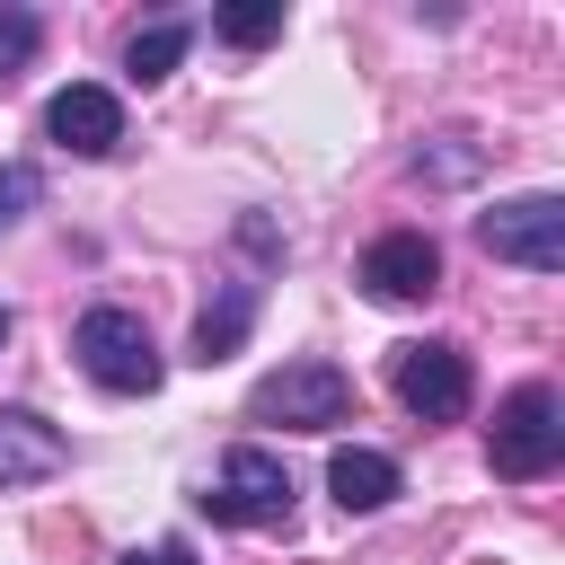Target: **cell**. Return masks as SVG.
<instances>
[{
    "instance_id": "cell-1",
    "label": "cell",
    "mask_w": 565,
    "mask_h": 565,
    "mask_svg": "<svg viewBox=\"0 0 565 565\" xmlns=\"http://www.w3.org/2000/svg\"><path fill=\"white\" fill-rule=\"evenodd\" d=\"M71 353H79V371H88L106 397H150V388L168 380V362H159L150 327H141L132 309H115V300L79 309V327H71Z\"/></svg>"
},
{
    "instance_id": "cell-2",
    "label": "cell",
    "mask_w": 565,
    "mask_h": 565,
    "mask_svg": "<svg viewBox=\"0 0 565 565\" xmlns=\"http://www.w3.org/2000/svg\"><path fill=\"white\" fill-rule=\"evenodd\" d=\"M486 459H494V477H512V486L547 477V468L565 459V397H556L547 380H521V388L494 406V424H486Z\"/></svg>"
},
{
    "instance_id": "cell-3",
    "label": "cell",
    "mask_w": 565,
    "mask_h": 565,
    "mask_svg": "<svg viewBox=\"0 0 565 565\" xmlns=\"http://www.w3.org/2000/svg\"><path fill=\"white\" fill-rule=\"evenodd\" d=\"M203 512H212L221 530H282V521H291V468H282L274 450L238 441V450L212 468V486H203Z\"/></svg>"
},
{
    "instance_id": "cell-4",
    "label": "cell",
    "mask_w": 565,
    "mask_h": 565,
    "mask_svg": "<svg viewBox=\"0 0 565 565\" xmlns=\"http://www.w3.org/2000/svg\"><path fill=\"white\" fill-rule=\"evenodd\" d=\"M344 406H353V380L335 362H282L247 397V415L256 424H282V433H327V424H344Z\"/></svg>"
},
{
    "instance_id": "cell-5",
    "label": "cell",
    "mask_w": 565,
    "mask_h": 565,
    "mask_svg": "<svg viewBox=\"0 0 565 565\" xmlns=\"http://www.w3.org/2000/svg\"><path fill=\"white\" fill-rule=\"evenodd\" d=\"M477 247L494 265H521V274H556L565 265V194H512L477 221Z\"/></svg>"
},
{
    "instance_id": "cell-6",
    "label": "cell",
    "mask_w": 565,
    "mask_h": 565,
    "mask_svg": "<svg viewBox=\"0 0 565 565\" xmlns=\"http://www.w3.org/2000/svg\"><path fill=\"white\" fill-rule=\"evenodd\" d=\"M388 388H397V406H406L415 424H459V415H468V397H477V371H468V353H459V344L424 335V344H397Z\"/></svg>"
},
{
    "instance_id": "cell-7",
    "label": "cell",
    "mask_w": 565,
    "mask_h": 565,
    "mask_svg": "<svg viewBox=\"0 0 565 565\" xmlns=\"http://www.w3.org/2000/svg\"><path fill=\"white\" fill-rule=\"evenodd\" d=\"M353 282L371 291V300H433L441 291V247L424 238V230H380L371 247H362V265H353Z\"/></svg>"
},
{
    "instance_id": "cell-8",
    "label": "cell",
    "mask_w": 565,
    "mask_h": 565,
    "mask_svg": "<svg viewBox=\"0 0 565 565\" xmlns=\"http://www.w3.org/2000/svg\"><path fill=\"white\" fill-rule=\"evenodd\" d=\"M44 132H53L71 159H115V150H124V97L97 88V79H71V88H53Z\"/></svg>"
},
{
    "instance_id": "cell-9",
    "label": "cell",
    "mask_w": 565,
    "mask_h": 565,
    "mask_svg": "<svg viewBox=\"0 0 565 565\" xmlns=\"http://www.w3.org/2000/svg\"><path fill=\"white\" fill-rule=\"evenodd\" d=\"M71 468L62 424H44L35 406H0V486H44Z\"/></svg>"
},
{
    "instance_id": "cell-10",
    "label": "cell",
    "mask_w": 565,
    "mask_h": 565,
    "mask_svg": "<svg viewBox=\"0 0 565 565\" xmlns=\"http://www.w3.org/2000/svg\"><path fill=\"white\" fill-rule=\"evenodd\" d=\"M327 494H335L344 512H388V503L406 494V477H397V459H388V450H371V441H344V450L327 459Z\"/></svg>"
},
{
    "instance_id": "cell-11",
    "label": "cell",
    "mask_w": 565,
    "mask_h": 565,
    "mask_svg": "<svg viewBox=\"0 0 565 565\" xmlns=\"http://www.w3.org/2000/svg\"><path fill=\"white\" fill-rule=\"evenodd\" d=\"M256 327V282H221V300L194 318V362H230Z\"/></svg>"
},
{
    "instance_id": "cell-12",
    "label": "cell",
    "mask_w": 565,
    "mask_h": 565,
    "mask_svg": "<svg viewBox=\"0 0 565 565\" xmlns=\"http://www.w3.org/2000/svg\"><path fill=\"white\" fill-rule=\"evenodd\" d=\"M185 44H194V26H185V18H159V26H141V35L124 44V71L150 88V79H168V71L185 62Z\"/></svg>"
},
{
    "instance_id": "cell-13",
    "label": "cell",
    "mask_w": 565,
    "mask_h": 565,
    "mask_svg": "<svg viewBox=\"0 0 565 565\" xmlns=\"http://www.w3.org/2000/svg\"><path fill=\"white\" fill-rule=\"evenodd\" d=\"M212 35H221V44H238V53H256V44H274V35H282V0H265V9H221V18H212Z\"/></svg>"
},
{
    "instance_id": "cell-14",
    "label": "cell",
    "mask_w": 565,
    "mask_h": 565,
    "mask_svg": "<svg viewBox=\"0 0 565 565\" xmlns=\"http://www.w3.org/2000/svg\"><path fill=\"white\" fill-rule=\"evenodd\" d=\"M415 177H433V185H468V177H477V141H468V132H441L433 150H415Z\"/></svg>"
},
{
    "instance_id": "cell-15",
    "label": "cell",
    "mask_w": 565,
    "mask_h": 565,
    "mask_svg": "<svg viewBox=\"0 0 565 565\" xmlns=\"http://www.w3.org/2000/svg\"><path fill=\"white\" fill-rule=\"evenodd\" d=\"M35 44H44V18L35 9H0V88L35 62Z\"/></svg>"
},
{
    "instance_id": "cell-16",
    "label": "cell",
    "mask_w": 565,
    "mask_h": 565,
    "mask_svg": "<svg viewBox=\"0 0 565 565\" xmlns=\"http://www.w3.org/2000/svg\"><path fill=\"white\" fill-rule=\"evenodd\" d=\"M35 203H44V177H35L26 159H9V168H0V230H18Z\"/></svg>"
},
{
    "instance_id": "cell-17",
    "label": "cell",
    "mask_w": 565,
    "mask_h": 565,
    "mask_svg": "<svg viewBox=\"0 0 565 565\" xmlns=\"http://www.w3.org/2000/svg\"><path fill=\"white\" fill-rule=\"evenodd\" d=\"M124 565H194V547H185V539H159V547H132Z\"/></svg>"
},
{
    "instance_id": "cell-18",
    "label": "cell",
    "mask_w": 565,
    "mask_h": 565,
    "mask_svg": "<svg viewBox=\"0 0 565 565\" xmlns=\"http://www.w3.org/2000/svg\"><path fill=\"white\" fill-rule=\"evenodd\" d=\"M9 327H18V318H9V300H0V344H9Z\"/></svg>"
}]
</instances>
